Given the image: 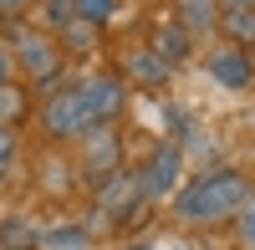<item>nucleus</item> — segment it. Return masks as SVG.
<instances>
[{"instance_id":"nucleus-21","label":"nucleus","mask_w":255,"mask_h":250,"mask_svg":"<svg viewBox=\"0 0 255 250\" xmlns=\"http://www.w3.org/2000/svg\"><path fill=\"white\" fill-rule=\"evenodd\" d=\"M26 5H31V0H0V15H5V20H20Z\"/></svg>"},{"instance_id":"nucleus-11","label":"nucleus","mask_w":255,"mask_h":250,"mask_svg":"<svg viewBox=\"0 0 255 250\" xmlns=\"http://www.w3.org/2000/svg\"><path fill=\"white\" fill-rule=\"evenodd\" d=\"M220 31L230 36V46H255V10H225Z\"/></svg>"},{"instance_id":"nucleus-10","label":"nucleus","mask_w":255,"mask_h":250,"mask_svg":"<svg viewBox=\"0 0 255 250\" xmlns=\"http://www.w3.org/2000/svg\"><path fill=\"white\" fill-rule=\"evenodd\" d=\"M92 235L82 230V225H51V230H41V250H87Z\"/></svg>"},{"instance_id":"nucleus-3","label":"nucleus","mask_w":255,"mask_h":250,"mask_svg":"<svg viewBox=\"0 0 255 250\" xmlns=\"http://www.w3.org/2000/svg\"><path fill=\"white\" fill-rule=\"evenodd\" d=\"M10 56H15V72L20 77H31L36 87H46L51 92V82L61 77V51H56V41L51 36H41V31H31V26H15L10 31Z\"/></svg>"},{"instance_id":"nucleus-5","label":"nucleus","mask_w":255,"mask_h":250,"mask_svg":"<svg viewBox=\"0 0 255 250\" xmlns=\"http://www.w3.org/2000/svg\"><path fill=\"white\" fill-rule=\"evenodd\" d=\"M179 169H184V158L174 143H163V148L143 163V174H138V194L143 199H168L174 194V184H179Z\"/></svg>"},{"instance_id":"nucleus-24","label":"nucleus","mask_w":255,"mask_h":250,"mask_svg":"<svg viewBox=\"0 0 255 250\" xmlns=\"http://www.w3.org/2000/svg\"><path fill=\"white\" fill-rule=\"evenodd\" d=\"M245 56H250V67H255V51H245Z\"/></svg>"},{"instance_id":"nucleus-22","label":"nucleus","mask_w":255,"mask_h":250,"mask_svg":"<svg viewBox=\"0 0 255 250\" xmlns=\"http://www.w3.org/2000/svg\"><path fill=\"white\" fill-rule=\"evenodd\" d=\"M225 10H255V0H220Z\"/></svg>"},{"instance_id":"nucleus-6","label":"nucleus","mask_w":255,"mask_h":250,"mask_svg":"<svg viewBox=\"0 0 255 250\" xmlns=\"http://www.w3.org/2000/svg\"><path fill=\"white\" fill-rule=\"evenodd\" d=\"M97 204H102V215L108 220H128V215H138V204H148L138 194V174H113L108 184H97Z\"/></svg>"},{"instance_id":"nucleus-15","label":"nucleus","mask_w":255,"mask_h":250,"mask_svg":"<svg viewBox=\"0 0 255 250\" xmlns=\"http://www.w3.org/2000/svg\"><path fill=\"white\" fill-rule=\"evenodd\" d=\"M20 113H26V92L20 87H0V128H15Z\"/></svg>"},{"instance_id":"nucleus-2","label":"nucleus","mask_w":255,"mask_h":250,"mask_svg":"<svg viewBox=\"0 0 255 250\" xmlns=\"http://www.w3.org/2000/svg\"><path fill=\"white\" fill-rule=\"evenodd\" d=\"M245 194H250V184H245L235 169H215V174L194 179L189 189H179L174 210H179V220H189V225H215V220L240 215V210H245Z\"/></svg>"},{"instance_id":"nucleus-20","label":"nucleus","mask_w":255,"mask_h":250,"mask_svg":"<svg viewBox=\"0 0 255 250\" xmlns=\"http://www.w3.org/2000/svg\"><path fill=\"white\" fill-rule=\"evenodd\" d=\"M240 235L255 245V204H250V210H240Z\"/></svg>"},{"instance_id":"nucleus-23","label":"nucleus","mask_w":255,"mask_h":250,"mask_svg":"<svg viewBox=\"0 0 255 250\" xmlns=\"http://www.w3.org/2000/svg\"><path fill=\"white\" fill-rule=\"evenodd\" d=\"M128 250H148V245H128Z\"/></svg>"},{"instance_id":"nucleus-16","label":"nucleus","mask_w":255,"mask_h":250,"mask_svg":"<svg viewBox=\"0 0 255 250\" xmlns=\"http://www.w3.org/2000/svg\"><path fill=\"white\" fill-rule=\"evenodd\" d=\"M61 31H67V46H72V51H87V46H92V36H97L87 20H67Z\"/></svg>"},{"instance_id":"nucleus-17","label":"nucleus","mask_w":255,"mask_h":250,"mask_svg":"<svg viewBox=\"0 0 255 250\" xmlns=\"http://www.w3.org/2000/svg\"><path fill=\"white\" fill-rule=\"evenodd\" d=\"M15 148H20V143H15V128H0V179L10 174V163H15Z\"/></svg>"},{"instance_id":"nucleus-12","label":"nucleus","mask_w":255,"mask_h":250,"mask_svg":"<svg viewBox=\"0 0 255 250\" xmlns=\"http://www.w3.org/2000/svg\"><path fill=\"white\" fill-rule=\"evenodd\" d=\"M41 245V230L31 220H5L0 225V250H36Z\"/></svg>"},{"instance_id":"nucleus-19","label":"nucleus","mask_w":255,"mask_h":250,"mask_svg":"<svg viewBox=\"0 0 255 250\" xmlns=\"http://www.w3.org/2000/svg\"><path fill=\"white\" fill-rule=\"evenodd\" d=\"M10 77H15V56L10 46H0V87H10Z\"/></svg>"},{"instance_id":"nucleus-14","label":"nucleus","mask_w":255,"mask_h":250,"mask_svg":"<svg viewBox=\"0 0 255 250\" xmlns=\"http://www.w3.org/2000/svg\"><path fill=\"white\" fill-rule=\"evenodd\" d=\"M118 15V0H77V20H87L92 31H102Z\"/></svg>"},{"instance_id":"nucleus-4","label":"nucleus","mask_w":255,"mask_h":250,"mask_svg":"<svg viewBox=\"0 0 255 250\" xmlns=\"http://www.w3.org/2000/svg\"><path fill=\"white\" fill-rule=\"evenodd\" d=\"M118 169H123V138H118V128L102 123V128H92L82 138V179L97 189V184H108Z\"/></svg>"},{"instance_id":"nucleus-1","label":"nucleus","mask_w":255,"mask_h":250,"mask_svg":"<svg viewBox=\"0 0 255 250\" xmlns=\"http://www.w3.org/2000/svg\"><path fill=\"white\" fill-rule=\"evenodd\" d=\"M118 113H123V77H87L77 87H51L41 108V128L51 138H87Z\"/></svg>"},{"instance_id":"nucleus-18","label":"nucleus","mask_w":255,"mask_h":250,"mask_svg":"<svg viewBox=\"0 0 255 250\" xmlns=\"http://www.w3.org/2000/svg\"><path fill=\"white\" fill-rule=\"evenodd\" d=\"M46 20H51V26H67V20H77V0H46Z\"/></svg>"},{"instance_id":"nucleus-13","label":"nucleus","mask_w":255,"mask_h":250,"mask_svg":"<svg viewBox=\"0 0 255 250\" xmlns=\"http://www.w3.org/2000/svg\"><path fill=\"white\" fill-rule=\"evenodd\" d=\"M153 51L168 61V67H174V61H184V56H189V31H184V26H163V31L153 36Z\"/></svg>"},{"instance_id":"nucleus-7","label":"nucleus","mask_w":255,"mask_h":250,"mask_svg":"<svg viewBox=\"0 0 255 250\" xmlns=\"http://www.w3.org/2000/svg\"><path fill=\"white\" fill-rule=\"evenodd\" d=\"M204 67H209V77H215L220 82V87H250V56L240 51V46H220L215 56H209L204 61Z\"/></svg>"},{"instance_id":"nucleus-9","label":"nucleus","mask_w":255,"mask_h":250,"mask_svg":"<svg viewBox=\"0 0 255 250\" xmlns=\"http://www.w3.org/2000/svg\"><path fill=\"white\" fill-rule=\"evenodd\" d=\"M128 77L133 82H143V87H158V82H168V61L148 46V51H138L133 61H128Z\"/></svg>"},{"instance_id":"nucleus-8","label":"nucleus","mask_w":255,"mask_h":250,"mask_svg":"<svg viewBox=\"0 0 255 250\" xmlns=\"http://www.w3.org/2000/svg\"><path fill=\"white\" fill-rule=\"evenodd\" d=\"M179 26L189 36H204V31H215L220 26V10H215V0H179Z\"/></svg>"}]
</instances>
